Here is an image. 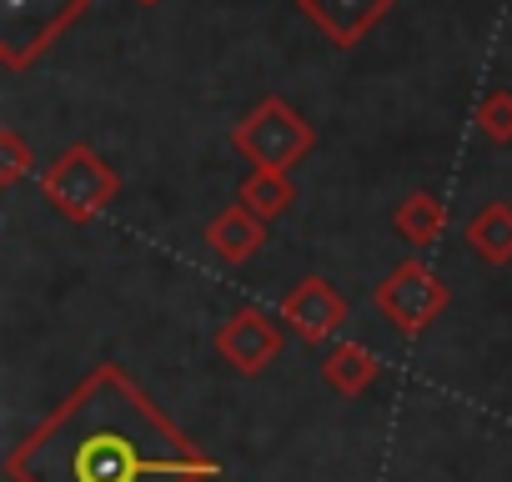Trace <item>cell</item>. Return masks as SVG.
Segmentation results:
<instances>
[{
  "mask_svg": "<svg viewBox=\"0 0 512 482\" xmlns=\"http://www.w3.org/2000/svg\"><path fill=\"white\" fill-rule=\"evenodd\" d=\"M6 482H216L196 447L121 362H96L0 462Z\"/></svg>",
  "mask_w": 512,
  "mask_h": 482,
  "instance_id": "1",
  "label": "cell"
},
{
  "mask_svg": "<svg viewBox=\"0 0 512 482\" xmlns=\"http://www.w3.org/2000/svg\"><path fill=\"white\" fill-rule=\"evenodd\" d=\"M41 196L51 201L56 216L86 226V221H96V216L121 196V176H116V166H111L91 141H76V146H66V151L41 171Z\"/></svg>",
  "mask_w": 512,
  "mask_h": 482,
  "instance_id": "2",
  "label": "cell"
},
{
  "mask_svg": "<svg viewBox=\"0 0 512 482\" xmlns=\"http://www.w3.org/2000/svg\"><path fill=\"white\" fill-rule=\"evenodd\" d=\"M231 151L246 156L251 166H277V171H292L302 156H312L317 146V131L307 126V116L282 101V96H262L236 126H231Z\"/></svg>",
  "mask_w": 512,
  "mask_h": 482,
  "instance_id": "3",
  "label": "cell"
},
{
  "mask_svg": "<svg viewBox=\"0 0 512 482\" xmlns=\"http://www.w3.org/2000/svg\"><path fill=\"white\" fill-rule=\"evenodd\" d=\"M86 11L91 0H0V66L31 71Z\"/></svg>",
  "mask_w": 512,
  "mask_h": 482,
  "instance_id": "4",
  "label": "cell"
},
{
  "mask_svg": "<svg viewBox=\"0 0 512 482\" xmlns=\"http://www.w3.org/2000/svg\"><path fill=\"white\" fill-rule=\"evenodd\" d=\"M372 302H377V312H382L402 337H422V332L447 312L452 292H447V282H442L422 257H412V262H397V267L377 282Z\"/></svg>",
  "mask_w": 512,
  "mask_h": 482,
  "instance_id": "5",
  "label": "cell"
},
{
  "mask_svg": "<svg viewBox=\"0 0 512 482\" xmlns=\"http://www.w3.org/2000/svg\"><path fill=\"white\" fill-rule=\"evenodd\" d=\"M282 322H287V317H282V312H267V307H236V312L216 327L211 347H216V357H221L231 372L256 377V372H267V367L282 357V347H287V327H282Z\"/></svg>",
  "mask_w": 512,
  "mask_h": 482,
  "instance_id": "6",
  "label": "cell"
},
{
  "mask_svg": "<svg viewBox=\"0 0 512 482\" xmlns=\"http://www.w3.org/2000/svg\"><path fill=\"white\" fill-rule=\"evenodd\" d=\"M297 16L322 31V41H332L337 51H357L387 16L397 0H292Z\"/></svg>",
  "mask_w": 512,
  "mask_h": 482,
  "instance_id": "7",
  "label": "cell"
},
{
  "mask_svg": "<svg viewBox=\"0 0 512 482\" xmlns=\"http://www.w3.org/2000/svg\"><path fill=\"white\" fill-rule=\"evenodd\" d=\"M282 317L287 327L307 342V347H322L327 337H337L347 327V297L337 292V282L327 277H302L287 297H282Z\"/></svg>",
  "mask_w": 512,
  "mask_h": 482,
  "instance_id": "8",
  "label": "cell"
},
{
  "mask_svg": "<svg viewBox=\"0 0 512 482\" xmlns=\"http://www.w3.org/2000/svg\"><path fill=\"white\" fill-rule=\"evenodd\" d=\"M206 247L226 262V267H241L251 262L256 252L267 247V216H256L246 201L236 206H221L211 221H206Z\"/></svg>",
  "mask_w": 512,
  "mask_h": 482,
  "instance_id": "9",
  "label": "cell"
},
{
  "mask_svg": "<svg viewBox=\"0 0 512 482\" xmlns=\"http://www.w3.org/2000/svg\"><path fill=\"white\" fill-rule=\"evenodd\" d=\"M462 241L482 267H507L512 262V206L507 201H487L462 221Z\"/></svg>",
  "mask_w": 512,
  "mask_h": 482,
  "instance_id": "10",
  "label": "cell"
},
{
  "mask_svg": "<svg viewBox=\"0 0 512 482\" xmlns=\"http://www.w3.org/2000/svg\"><path fill=\"white\" fill-rule=\"evenodd\" d=\"M392 231L427 252L432 241H442V231H447V201H442L437 191H427V186L407 191V196L392 206Z\"/></svg>",
  "mask_w": 512,
  "mask_h": 482,
  "instance_id": "11",
  "label": "cell"
},
{
  "mask_svg": "<svg viewBox=\"0 0 512 482\" xmlns=\"http://www.w3.org/2000/svg\"><path fill=\"white\" fill-rule=\"evenodd\" d=\"M377 377H382V362H377V352L362 347V342H337V347L322 357V382H327L337 397H362Z\"/></svg>",
  "mask_w": 512,
  "mask_h": 482,
  "instance_id": "12",
  "label": "cell"
},
{
  "mask_svg": "<svg viewBox=\"0 0 512 482\" xmlns=\"http://www.w3.org/2000/svg\"><path fill=\"white\" fill-rule=\"evenodd\" d=\"M236 201H246L256 216L277 221V216H287V211L297 206V186H292V176L277 171V166H251V176L241 181V196H236Z\"/></svg>",
  "mask_w": 512,
  "mask_h": 482,
  "instance_id": "13",
  "label": "cell"
},
{
  "mask_svg": "<svg viewBox=\"0 0 512 482\" xmlns=\"http://www.w3.org/2000/svg\"><path fill=\"white\" fill-rule=\"evenodd\" d=\"M472 121H477V131H482L492 146H512V91H507V86H492V91L477 101Z\"/></svg>",
  "mask_w": 512,
  "mask_h": 482,
  "instance_id": "14",
  "label": "cell"
},
{
  "mask_svg": "<svg viewBox=\"0 0 512 482\" xmlns=\"http://www.w3.org/2000/svg\"><path fill=\"white\" fill-rule=\"evenodd\" d=\"M31 171H36V156H31L26 136L16 126H6L0 131V186H21Z\"/></svg>",
  "mask_w": 512,
  "mask_h": 482,
  "instance_id": "15",
  "label": "cell"
},
{
  "mask_svg": "<svg viewBox=\"0 0 512 482\" xmlns=\"http://www.w3.org/2000/svg\"><path fill=\"white\" fill-rule=\"evenodd\" d=\"M131 6H141V11H151V6H161V0H131Z\"/></svg>",
  "mask_w": 512,
  "mask_h": 482,
  "instance_id": "16",
  "label": "cell"
}]
</instances>
